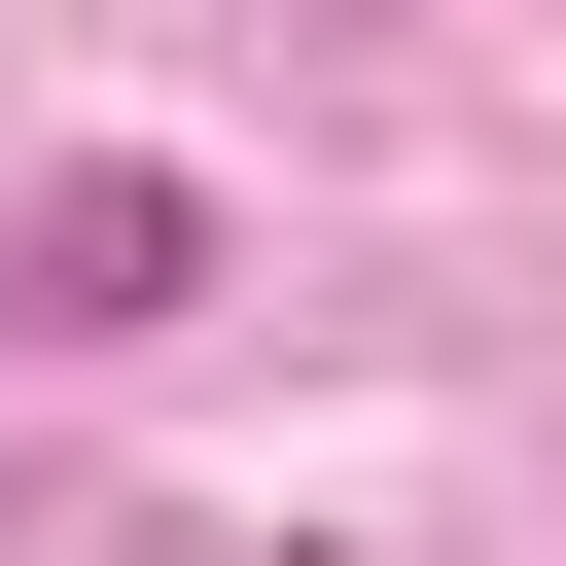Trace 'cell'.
Returning <instances> with one entry per match:
<instances>
[{
  "label": "cell",
  "mask_w": 566,
  "mask_h": 566,
  "mask_svg": "<svg viewBox=\"0 0 566 566\" xmlns=\"http://www.w3.org/2000/svg\"><path fill=\"white\" fill-rule=\"evenodd\" d=\"M177 283H212V212H177L142 142H106V177H35V248H0V318H71V354H142Z\"/></svg>",
  "instance_id": "6da1fadb"
}]
</instances>
